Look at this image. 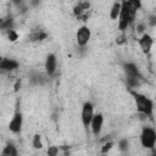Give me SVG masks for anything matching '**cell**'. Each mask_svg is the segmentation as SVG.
Returning a JSON list of instances; mask_svg holds the SVG:
<instances>
[{"instance_id":"5b68a950","label":"cell","mask_w":156,"mask_h":156,"mask_svg":"<svg viewBox=\"0 0 156 156\" xmlns=\"http://www.w3.org/2000/svg\"><path fill=\"white\" fill-rule=\"evenodd\" d=\"M90 37H91V32H90V29H89L87 26L80 27V28L77 30V34H76L78 45H80V46H85V45L88 44V41L90 40Z\"/></svg>"},{"instance_id":"277c9868","label":"cell","mask_w":156,"mask_h":156,"mask_svg":"<svg viewBox=\"0 0 156 156\" xmlns=\"http://www.w3.org/2000/svg\"><path fill=\"white\" fill-rule=\"evenodd\" d=\"M93 117H94V106L91 102H85L82 108V122L85 128L90 127Z\"/></svg>"},{"instance_id":"2e32d148","label":"cell","mask_w":156,"mask_h":156,"mask_svg":"<svg viewBox=\"0 0 156 156\" xmlns=\"http://www.w3.org/2000/svg\"><path fill=\"white\" fill-rule=\"evenodd\" d=\"M4 156H16L17 155V150H16V147L12 145V144H7L5 147H4V150H2V152H1Z\"/></svg>"},{"instance_id":"6da1fadb","label":"cell","mask_w":156,"mask_h":156,"mask_svg":"<svg viewBox=\"0 0 156 156\" xmlns=\"http://www.w3.org/2000/svg\"><path fill=\"white\" fill-rule=\"evenodd\" d=\"M130 94L134 98L136 110L140 113L147 116L149 118H152V111H154V104H152V101L149 98H146L145 95H143L140 93H136L134 90H130Z\"/></svg>"},{"instance_id":"7402d4cb","label":"cell","mask_w":156,"mask_h":156,"mask_svg":"<svg viewBox=\"0 0 156 156\" xmlns=\"http://www.w3.org/2000/svg\"><path fill=\"white\" fill-rule=\"evenodd\" d=\"M48 154H49V156H56L58 154V149L56 146H51V147H49Z\"/></svg>"},{"instance_id":"ac0fdd59","label":"cell","mask_w":156,"mask_h":156,"mask_svg":"<svg viewBox=\"0 0 156 156\" xmlns=\"http://www.w3.org/2000/svg\"><path fill=\"white\" fill-rule=\"evenodd\" d=\"M33 146L35 149H41L43 147V143H41V136L39 134H35L33 136Z\"/></svg>"},{"instance_id":"603a6c76","label":"cell","mask_w":156,"mask_h":156,"mask_svg":"<svg viewBox=\"0 0 156 156\" xmlns=\"http://www.w3.org/2000/svg\"><path fill=\"white\" fill-rule=\"evenodd\" d=\"M112 145H113V143L112 141H108V143H106L104 146H102V149H101V152L102 154H105V152H107L111 147H112Z\"/></svg>"},{"instance_id":"9a60e30c","label":"cell","mask_w":156,"mask_h":156,"mask_svg":"<svg viewBox=\"0 0 156 156\" xmlns=\"http://www.w3.org/2000/svg\"><path fill=\"white\" fill-rule=\"evenodd\" d=\"M46 38V33L41 29H35L30 34V39L32 40H44Z\"/></svg>"},{"instance_id":"d6986e66","label":"cell","mask_w":156,"mask_h":156,"mask_svg":"<svg viewBox=\"0 0 156 156\" xmlns=\"http://www.w3.org/2000/svg\"><path fill=\"white\" fill-rule=\"evenodd\" d=\"M1 28H2V29H7V30L12 29V18L10 17L9 20L2 21V23H1Z\"/></svg>"},{"instance_id":"52a82bcc","label":"cell","mask_w":156,"mask_h":156,"mask_svg":"<svg viewBox=\"0 0 156 156\" xmlns=\"http://www.w3.org/2000/svg\"><path fill=\"white\" fill-rule=\"evenodd\" d=\"M74 15L78 18H82V21H87L89 15V2L82 1L74 7Z\"/></svg>"},{"instance_id":"e0dca14e","label":"cell","mask_w":156,"mask_h":156,"mask_svg":"<svg viewBox=\"0 0 156 156\" xmlns=\"http://www.w3.org/2000/svg\"><path fill=\"white\" fill-rule=\"evenodd\" d=\"M127 83L130 88H136L140 85L141 83V79L140 78H136V77H130V76H127Z\"/></svg>"},{"instance_id":"5bb4252c","label":"cell","mask_w":156,"mask_h":156,"mask_svg":"<svg viewBox=\"0 0 156 156\" xmlns=\"http://www.w3.org/2000/svg\"><path fill=\"white\" fill-rule=\"evenodd\" d=\"M121 7H122V4L121 2H115L111 7V11H110V17L111 20H117L119 17V13H121Z\"/></svg>"},{"instance_id":"9c48e42d","label":"cell","mask_w":156,"mask_h":156,"mask_svg":"<svg viewBox=\"0 0 156 156\" xmlns=\"http://www.w3.org/2000/svg\"><path fill=\"white\" fill-rule=\"evenodd\" d=\"M152 43H154L152 38L149 34H146V33H144L141 35V38L139 39V46H140V49H141V51L144 54H149L150 52L151 46H152Z\"/></svg>"},{"instance_id":"cb8c5ba5","label":"cell","mask_w":156,"mask_h":156,"mask_svg":"<svg viewBox=\"0 0 156 156\" xmlns=\"http://www.w3.org/2000/svg\"><path fill=\"white\" fill-rule=\"evenodd\" d=\"M149 23L151 27H155L156 26V16H151L150 20H149Z\"/></svg>"},{"instance_id":"83f0119b","label":"cell","mask_w":156,"mask_h":156,"mask_svg":"<svg viewBox=\"0 0 156 156\" xmlns=\"http://www.w3.org/2000/svg\"><path fill=\"white\" fill-rule=\"evenodd\" d=\"M38 2H39V0H33V1H32V5H33V6H35Z\"/></svg>"},{"instance_id":"d4e9b609","label":"cell","mask_w":156,"mask_h":156,"mask_svg":"<svg viewBox=\"0 0 156 156\" xmlns=\"http://www.w3.org/2000/svg\"><path fill=\"white\" fill-rule=\"evenodd\" d=\"M144 29H145V26H144L143 23L138 24V27H136V32H138V33H143V32H144Z\"/></svg>"},{"instance_id":"8fae6325","label":"cell","mask_w":156,"mask_h":156,"mask_svg":"<svg viewBox=\"0 0 156 156\" xmlns=\"http://www.w3.org/2000/svg\"><path fill=\"white\" fill-rule=\"evenodd\" d=\"M0 67L5 72H11V71H15L18 67V62L12 60V58H2L1 63H0Z\"/></svg>"},{"instance_id":"44dd1931","label":"cell","mask_w":156,"mask_h":156,"mask_svg":"<svg viewBox=\"0 0 156 156\" xmlns=\"http://www.w3.org/2000/svg\"><path fill=\"white\" fill-rule=\"evenodd\" d=\"M7 34H9V39H10L11 41H15V40L18 38V34H17V33H16L13 29H10Z\"/></svg>"},{"instance_id":"3957f363","label":"cell","mask_w":156,"mask_h":156,"mask_svg":"<svg viewBox=\"0 0 156 156\" xmlns=\"http://www.w3.org/2000/svg\"><path fill=\"white\" fill-rule=\"evenodd\" d=\"M141 145L146 149H152L156 144V132L150 127H144L140 134Z\"/></svg>"},{"instance_id":"30bf717a","label":"cell","mask_w":156,"mask_h":156,"mask_svg":"<svg viewBox=\"0 0 156 156\" xmlns=\"http://www.w3.org/2000/svg\"><path fill=\"white\" fill-rule=\"evenodd\" d=\"M56 65H57L56 56L54 54H49L46 56V60H45V69H46V73L49 76H54L55 74V72H56Z\"/></svg>"},{"instance_id":"7a4b0ae2","label":"cell","mask_w":156,"mask_h":156,"mask_svg":"<svg viewBox=\"0 0 156 156\" xmlns=\"http://www.w3.org/2000/svg\"><path fill=\"white\" fill-rule=\"evenodd\" d=\"M121 4H122V7H121L119 17H118V28L122 32H124L127 29V27L129 26L130 21L133 20V16H132L129 6H128V0H122Z\"/></svg>"},{"instance_id":"7c38bea8","label":"cell","mask_w":156,"mask_h":156,"mask_svg":"<svg viewBox=\"0 0 156 156\" xmlns=\"http://www.w3.org/2000/svg\"><path fill=\"white\" fill-rule=\"evenodd\" d=\"M124 71H126L127 76L136 77V78L143 79V76H141V73H140L139 68H138L134 63H130V62H129V63H126V65H124Z\"/></svg>"},{"instance_id":"8992f818","label":"cell","mask_w":156,"mask_h":156,"mask_svg":"<svg viewBox=\"0 0 156 156\" xmlns=\"http://www.w3.org/2000/svg\"><path fill=\"white\" fill-rule=\"evenodd\" d=\"M22 124H23V116H22V113H21L20 111H16L15 115H13V117H12V119L10 121L9 129H10L12 133L17 134V133H20L21 129H22Z\"/></svg>"},{"instance_id":"4fadbf2b","label":"cell","mask_w":156,"mask_h":156,"mask_svg":"<svg viewBox=\"0 0 156 156\" xmlns=\"http://www.w3.org/2000/svg\"><path fill=\"white\" fill-rule=\"evenodd\" d=\"M128 6H129V10H130L132 16L134 17V15L136 13V11L141 9V0H128Z\"/></svg>"},{"instance_id":"ffe728a7","label":"cell","mask_w":156,"mask_h":156,"mask_svg":"<svg viewBox=\"0 0 156 156\" xmlns=\"http://www.w3.org/2000/svg\"><path fill=\"white\" fill-rule=\"evenodd\" d=\"M118 146H119V150H121V151H126V150L128 149V140H127V139H122V140L119 141Z\"/></svg>"},{"instance_id":"484cf974","label":"cell","mask_w":156,"mask_h":156,"mask_svg":"<svg viewBox=\"0 0 156 156\" xmlns=\"http://www.w3.org/2000/svg\"><path fill=\"white\" fill-rule=\"evenodd\" d=\"M20 85H21V83H20V82H17V83L15 84V90H16V91L18 90V88H20Z\"/></svg>"},{"instance_id":"ba28073f","label":"cell","mask_w":156,"mask_h":156,"mask_svg":"<svg viewBox=\"0 0 156 156\" xmlns=\"http://www.w3.org/2000/svg\"><path fill=\"white\" fill-rule=\"evenodd\" d=\"M102 123H104V117L101 113H96L94 115L93 119H91V123H90V128H91V132L95 136H98L101 132V128H102Z\"/></svg>"},{"instance_id":"4316f807","label":"cell","mask_w":156,"mask_h":156,"mask_svg":"<svg viewBox=\"0 0 156 156\" xmlns=\"http://www.w3.org/2000/svg\"><path fill=\"white\" fill-rule=\"evenodd\" d=\"M11 1H12V2H13V4H15V5H20V4H21V1H22V0H11Z\"/></svg>"}]
</instances>
